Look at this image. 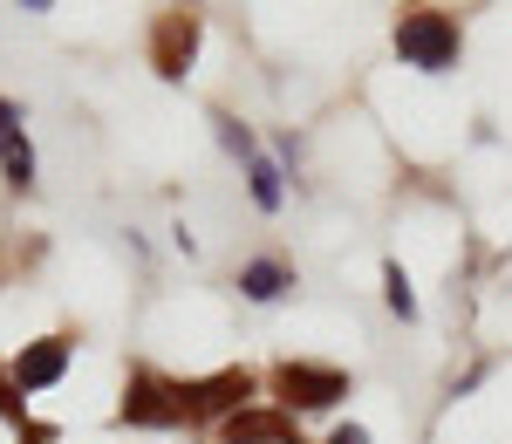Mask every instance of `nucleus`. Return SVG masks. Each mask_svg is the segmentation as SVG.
Returning a JSON list of instances; mask_svg holds the SVG:
<instances>
[{
	"instance_id": "f8f14e48",
	"label": "nucleus",
	"mask_w": 512,
	"mask_h": 444,
	"mask_svg": "<svg viewBox=\"0 0 512 444\" xmlns=\"http://www.w3.org/2000/svg\"><path fill=\"white\" fill-rule=\"evenodd\" d=\"M0 417H7L14 431H28V397L14 390V376H7V369H0Z\"/></svg>"
},
{
	"instance_id": "f257e3e1",
	"label": "nucleus",
	"mask_w": 512,
	"mask_h": 444,
	"mask_svg": "<svg viewBox=\"0 0 512 444\" xmlns=\"http://www.w3.org/2000/svg\"><path fill=\"white\" fill-rule=\"evenodd\" d=\"M246 404H253V369L246 363L212 369V376H185V383H178L185 431H198V424H226V417H239Z\"/></svg>"
},
{
	"instance_id": "7ed1b4c3",
	"label": "nucleus",
	"mask_w": 512,
	"mask_h": 444,
	"mask_svg": "<svg viewBox=\"0 0 512 444\" xmlns=\"http://www.w3.org/2000/svg\"><path fill=\"white\" fill-rule=\"evenodd\" d=\"M117 424H130V431H178V424H185V410H178V383L137 363V369H130V383H123Z\"/></svg>"
},
{
	"instance_id": "ddd939ff",
	"label": "nucleus",
	"mask_w": 512,
	"mask_h": 444,
	"mask_svg": "<svg viewBox=\"0 0 512 444\" xmlns=\"http://www.w3.org/2000/svg\"><path fill=\"white\" fill-rule=\"evenodd\" d=\"M212 123H219V137H226V151H239V158H253V151H260V144H253V130H246L239 117H226V110H219Z\"/></svg>"
},
{
	"instance_id": "0eeeda50",
	"label": "nucleus",
	"mask_w": 512,
	"mask_h": 444,
	"mask_svg": "<svg viewBox=\"0 0 512 444\" xmlns=\"http://www.w3.org/2000/svg\"><path fill=\"white\" fill-rule=\"evenodd\" d=\"M219 444H301V424H294V410L246 404L239 417L219 424Z\"/></svg>"
},
{
	"instance_id": "9b49d317",
	"label": "nucleus",
	"mask_w": 512,
	"mask_h": 444,
	"mask_svg": "<svg viewBox=\"0 0 512 444\" xmlns=\"http://www.w3.org/2000/svg\"><path fill=\"white\" fill-rule=\"evenodd\" d=\"M383 301H390V315H403V322H417V294H410V281H403V267H383Z\"/></svg>"
},
{
	"instance_id": "9d476101",
	"label": "nucleus",
	"mask_w": 512,
	"mask_h": 444,
	"mask_svg": "<svg viewBox=\"0 0 512 444\" xmlns=\"http://www.w3.org/2000/svg\"><path fill=\"white\" fill-rule=\"evenodd\" d=\"M246 185H253V205H260V212H280V199H287V192H280L274 158H260V151H253V158H246Z\"/></svg>"
},
{
	"instance_id": "423d86ee",
	"label": "nucleus",
	"mask_w": 512,
	"mask_h": 444,
	"mask_svg": "<svg viewBox=\"0 0 512 444\" xmlns=\"http://www.w3.org/2000/svg\"><path fill=\"white\" fill-rule=\"evenodd\" d=\"M69 356H76L69 335H41V342H21V356L7 363V376H14L21 397H28V390H55V383L69 376Z\"/></svg>"
},
{
	"instance_id": "39448f33",
	"label": "nucleus",
	"mask_w": 512,
	"mask_h": 444,
	"mask_svg": "<svg viewBox=\"0 0 512 444\" xmlns=\"http://www.w3.org/2000/svg\"><path fill=\"white\" fill-rule=\"evenodd\" d=\"M198 62V14L192 7H164L158 21H151V69L164 82H185Z\"/></svg>"
},
{
	"instance_id": "4468645a",
	"label": "nucleus",
	"mask_w": 512,
	"mask_h": 444,
	"mask_svg": "<svg viewBox=\"0 0 512 444\" xmlns=\"http://www.w3.org/2000/svg\"><path fill=\"white\" fill-rule=\"evenodd\" d=\"M328 444H369V431H362V424H342V431H335Z\"/></svg>"
},
{
	"instance_id": "1a4fd4ad",
	"label": "nucleus",
	"mask_w": 512,
	"mask_h": 444,
	"mask_svg": "<svg viewBox=\"0 0 512 444\" xmlns=\"http://www.w3.org/2000/svg\"><path fill=\"white\" fill-rule=\"evenodd\" d=\"M0 164H7V185H14V192H28V185H35V151H28L21 123H14V130H0Z\"/></svg>"
},
{
	"instance_id": "2eb2a0df",
	"label": "nucleus",
	"mask_w": 512,
	"mask_h": 444,
	"mask_svg": "<svg viewBox=\"0 0 512 444\" xmlns=\"http://www.w3.org/2000/svg\"><path fill=\"white\" fill-rule=\"evenodd\" d=\"M28 7H35V14H41V7H48V0H28Z\"/></svg>"
},
{
	"instance_id": "f03ea898",
	"label": "nucleus",
	"mask_w": 512,
	"mask_h": 444,
	"mask_svg": "<svg viewBox=\"0 0 512 444\" xmlns=\"http://www.w3.org/2000/svg\"><path fill=\"white\" fill-rule=\"evenodd\" d=\"M458 48H465L458 21L437 14V7H410V14L396 21V55H403L410 69H424V76H444V69L458 62Z\"/></svg>"
},
{
	"instance_id": "20e7f679",
	"label": "nucleus",
	"mask_w": 512,
	"mask_h": 444,
	"mask_svg": "<svg viewBox=\"0 0 512 444\" xmlns=\"http://www.w3.org/2000/svg\"><path fill=\"white\" fill-rule=\"evenodd\" d=\"M274 397L280 410H335L342 397H349V369H335V363H280L274 369Z\"/></svg>"
},
{
	"instance_id": "6e6552de",
	"label": "nucleus",
	"mask_w": 512,
	"mask_h": 444,
	"mask_svg": "<svg viewBox=\"0 0 512 444\" xmlns=\"http://www.w3.org/2000/svg\"><path fill=\"white\" fill-rule=\"evenodd\" d=\"M287 287H294V274H287L280 260H246V267H239V294H246V301H280Z\"/></svg>"
}]
</instances>
